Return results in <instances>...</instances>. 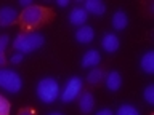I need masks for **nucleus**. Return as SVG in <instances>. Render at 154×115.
I'll return each instance as SVG.
<instances>
[{
    "mask_svg": "<svg viewBox=\"0 0 154 115\" xmlns=\"http://www.w3.org/2000/svg\"><path fill=\"white\" fill-rule=\"evenodd\" d=\"M51 18H53L51 10H48L47 7H40V5H31V7L24 8L23 13L18 16L21 26L26 29L38 27L42 24H45Z\"/></svg>",
    "mask_w": 154,
    "mask_h": 115,
    "instance_id": "1",
    "label": "nucleus"
},
{
    "mask_svg": "<svg viewBox=\"0 0 154 115\" xmlns=\"http://www.w3.org/2000/svg\"><path fill=\"white\" fill-rule=\"evenodd\" d=\"M45 43V37L38 32H29V34H19L13 42V48L21 55H29V53L38 50Z\"/></svg>",
    "mask_w": 154,
    "mask_h": 115,
    "instance_id": "2",
    "label": "nucleus"
},
{
    "mask_svg": "<svg viewBox=\"0 0 154 115\" xmlns=\"http://www.w3.org/2000/svg\"><path fill=\"white\" fill-rule=\"evenodd\" d=\"M61 88L56 78L53 77H45L37 83V98L42 101L43 104H51L60 98Z\"/></svg>",
    "mask_w": 154,
    "mask_h": 115,
    "instance_id": "3",
    "label": "nucleus"
},
{
    "mask_svg": "<svg viewBox=\"0 0 154 115\" xmlns=\"http://www.w3.org/2000/svg\"><path fill=\"white\" fill-rule=\"evenodd\" d=\"M0 88L8 91V93L16 94L23 88V78L18 72L11 69H0Z\"/></svg>",
    "mask_w": 154,
    "mask_h": 115,
    "instance_id": "4",
    "label": "nucleus"
},
{
    "mask_svg": "<svg viewBox=\"0 0 154 115\" xmlns=\"http://www.w3.org/2000/svg\"><path fill=\"white\" fill-rule=\"evenodd\" d=\"M82 86H84V81H82L80 77H71L60 93L63 102H72V101H75L77 96H80V93H82Z\"/></svg>",
    "mask_w": 154,
    "mask_h": 115,
    "instance_id": "5",
    "label": "nucleus"
},
{
    "mask_svg": "<svg viewBox=\"0 0 154 115\" xmlns=\"http://www.w3.org/2000/svg\"><path fill=\"white\" fill-rule=\"evenodd\" d=\"M101 46H103V50L106 53L112 55V53H116L119 50L120 40H119V37L116 35V34L108 32V34H104V35H103V38H101Z\"/></svg>",
    "mask_w": 154,
    "mask_h": 115,
    "instance_id": "6",
    "label": "nucleus"
},
{
    "mask_svg": "<svg viewBox=\"0 0 154 115\" xmlns=\"http://www.w3.org/2000/svg\"><path fill=\"white\" fill-rule=\"evenodd\" d=\"M100 62H101V55L98 53V50H88V51L84 53L80 64H82V67H85V69H95Z\"/></svg>",
    "mask_w": 154,
    "mask_h": 115,
    "instance_id": "7",
    "label": "nucleus"
},
{
    "mask_svg": "<svg viewBox=\"0 0 154 115\" xmlns=\"http://www.w3.org/2000/svg\"><path fill=\"white\" fill-rule=\"evenodd\" d=\"M104 83H106V88H108L111 93L119 91V88L122 86V75H120L117 70H111L109 74L104 75Z\"/></svg>",
    "mask_w": 154,
    "mask_h": 115,
    "instance_id": "8",
    "label": "nucleus"
},
{
    "mask_svg": "<svg viewBox=\"0 0 154 115\" xmlns=\"http://www.w3.org/2000/svg\"><path fill=\"white\" fill-rule=\"evenodd\" d=\"M18 19V11L13 7H3L0 8V26L7 27L13 24Z\"/></svg>",
    "mask_w": 154,
    "mask_h": 115,
    "instance_id": "9",
    "label": "nucleus"
},
{
    "mask_svg": "<svg viewBox=\"0 0 154 115\" xmlns=\"http://www.w3.org/2000/svg\"><path fill=\"white\" fill-rule=\"evenodd\" d=\"M93 38H95L93 27H90V26H80L79 29H77L75 40L79 42V43H82V45H87V43L93 42Z\"/></svg>",
    "mask_w": 154,
    "mask_h": 115,
    "instance_id": "10",
    "label": "nucleus"
},
{
    "mask_svg": "<svg viewBox=\"0 0 154 115\" xmlns=\"http://www.w3.org/2000/svg\"><path fill=\"white\" fill-rule=\"evenodd\" d=\"M87 19H88V13L85 11L84 7H75L69 13V22L74 26H85Z\"/></svg>",
    "mask_w": 154,
    "mask_h": 115,
    "instance_id": "11",
    "label": "nucleus"
},
{
    "mask_svg": "<svg viewBox=\"0 0 154 115\" xmlns=\"http://www.w3.org/2000/svg\"><path fill=\"white\" fill-rule=\"evenodd\" d=\"M95 107V98L90 91H85V93L80 94L79 98V109L82 114H90Z\"/></svg>",
    "mask_w": 154,
    "mask_h": 115,
    "instance_id": "12",
    "label": "nucleus"
},
{
    "mask_svg": "<svg viewBox=\"0 0 154 115\" xmlns=\"http://www.w3.org/2000/svg\"><path fill=\"white\" fill-rule=\"evenodd\" d=\"M84 8L87 13H91L95 16H103L106 11V5L101 0H87L84 2Z\"/></svg>",
    "mask_w": 154,
    "mask_h": 115,
    "instance_id": "13",
    "label": "nucleus"
},
{
    "mask_svg": "<svg viewBox=\"0 0 154 115\" xmlns=\"http://www.w3.org/2000/svg\"><path fill=\"white\" fill-rule=\"evenodd\" d=\"M128 24V16L124 10H117L114 14H112V27L116 31H124Z\"/></svg>",
    "mask_w": 154,
    "mask_h": 115,
    "instance_id": "14",
    "label": "nucleus"
},
{
    "mask_svg": "<svg viewBox=\"0 0 154 115\" xmlns=\"http://www.w3.org/2000/svg\"><path fill=\"white\" fill-rule=\"evenodd\" d=\"M140 66L141 69L146 72V74H152L154 72V51H146L141 56V61H140Z\"/></svg>",
    "mask_w": 154,
    "mask_h": 115,
    "instance_id": "15",
    "label": "nucleus"
},
{
    "mask_svg": "<svg viewBox=\"0 0 154 115\" xmlns=\"http://www.w3.org/2000/svg\"><path fill=\"white\" fill-rule=\"evenodd\" d=\"M104 70H101L100 67H95V69H90L88 75H87V81H88L90 85H98L103 81L104 78Z\"/></svg>",
    "mask_w": 154,
    "mask_h": 115,
    "instance_id": "16",
    "label": "nucleus"
},
{
    "mask_svg": "<svg viewBox=\"0 0 154 115\" xmlns=\"http://www.w3.org/2000/svg\"><path fill=\"white\" fill-rule=\"evenodd\" d=\"M116 115H141V114H140V110L135 107V105H132V104H122L117 109Z\"/></svg>",
    "mask_w": 154,
    "mask_h": 115,
    "instance_id": "17",
    "label": "nucleus"
},
{
    "mask_svg": "<svg viewBox=\"0 0 154 115\" xmlns=\"http://www.w3.org/2000/svg\"><path fill=\"white\" fill-rule=\"evenodd\" d=\"M8 35H2L0 37V69H2V66H5V62H7V58H5V48L8 45Z\"/></svg>",
    "mask_w": 154,
    "mask_h": 115,
    "instance_id": "18",
    "label": "nucleus"
},
{
    "mask_svg": "<svg viewBox=\"0 0 154 115\" xmlns=\"http://www.w3.org/2000/svg\"><path fill=\"white\" fill-rule=\"evenodd\" d=\"M143 98L149 105H154V85H148L146 88H144Z\"/></svg>",
    "mask_w": 154,
    "mask_h": 115,
    "instance_id": "19",
    "label": "nucleus"
},
{
    "mask_svg": "<svg viewBox=\"0 0 154 115\" xmlns=\"http://www.w3.org/2000/svg\"><path fill=\"white\" fill-rule=\"evenodd\" d=\"M11 112V104L7 98L0 96V115H10Z\"/></svg>",
    "mask_w": 154,
    "mask_h": 115,
    "instance_id": "20",
    "label": "nucleus"
},
{
    "mask_svg": "<svg viewBox=\"0 0 154 115\" xmlns=\"http://www.w3.org/2000/svg\"><path fill=\"white\" fill-rule=\"evenodd\" d=\"M23 58H24V55H21V53H14V55H11V61L13 64H19V62L23 61Z\"/></svg>",
    "mask_w": 154,
    "mask_h": 115,
    "instance_id": "21",
    "label": "nucleus"
},
{
    "mask_svg": "<svg viewBox=\"0 0 154 115\" xmlns=\"http://www.w3.org/2000/svg\"><path fill=\"white\" fill-rule=\"evenodd\" d=\"M95 115H114V112L111 109H100Z\"/></svg>",
    "mask_w": 154,
    "mask_h": 115,
    "instance_id": "22",
    "label": "nucleus"
},
{
    "mask_svg": "<svg viewBox=\"0 0 154 115\" xmlns=\"http://www.w3.org/2000/svg\"><path fill=\"white\" fill-rule=\"evenodd\" d=\"M18 115H35V112L32 109H21L18 112Z\"/></svg>",
    "mask_w": 154,
    "mask_h": 115,
    "instance_id": "23",
    "label": "nucleus"
},
{
    "mask_svg": "<svg viewBox=\"0 0 154 115\" xmlns=\"http://www.w3.org/2000/svg\"><path fill=\"white\" fill-rule=\"evenodd\" d=\"M19 5H21V7H24V8H27V7H31V5H34L31 0H21V2H19Z\"/></svg>",
    "mask_w": 154,
    "mask_h": 115,
    "instance_id": "24",
    "label": "nucleus"
},
{
    "mask_svg": "<svg viewBox=\"0 0 154 115\" xmlns=\"http://www.w3.org/2000/svg\"><path fill=\"white\" fill-rule=\"evenodd\" d=\"M56 3H58V7H67L69 5L67 0H56Z\"/></svg>",
    "mask_w": 154,
    "mask_h": 115,
    "instance_id": "25",
    "label": "nucleus"
},
{
    "mask_svg": "<svg viewBox=\"0 0 154 115\" xmlns=\"http://www.w3.org/2000/svg\"><path fill=\"white\" fill-rule=\"evenodd\" d=\"M48 115H63L61 112H51V114H48Z\"/></svg>",
    "mask_w": 154,
    "mask_h": 115,
    "instance_id": "26",
    "label": "nucleus"
}]
</instances>
